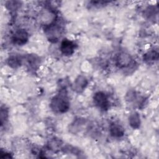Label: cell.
I'll return each instance as SVG.
<instances>
[{
  "label": "cell",
  "mask_w": 159,
  "mask_h": 159,
  "mask_svg": "<svg viewBox=\"0 0 159 159\" xmlns=\"http://www.w3.org/2000/svg\"><path fill=\"white\" fill-rule=\"evenodd\" d=\"M61 145V141L58 139H52L48 143V147L51 150H57Z\"/></svg>",
  "instance_id": "12"
},
{
  "label": "cell",
  "mask_w": 159,
  "mask_h": 159,
  "mask_svg": "<svg viewBox=\"0 0 159 159\" xmlns=\"http://www.w3.org/2000/svg\"><path fill=\"white\" fill-rule=\"evenodd\" d=\"M22 60L20 57L16 56V55H12L8 59V64L9 65L14 68H16L20 66L21 65Z\"/></svg>",
  "instance_id": "10"
},
{
  "label": "cell",
  "mask_w": 159,
  "mask_h": 159,
  "mask_svg": "<svg viewBox=\"0 0 159 159\" xmlns=\"http://www.w3.org/2000/svg\"><path fill=\"white\" fill-rule=\"evenodd\" d=\"M50 107L57 113H64L69 109L70 102L65 88L61 89L59 93L52 99Z\"/></svg>",
  "instance_id": "1"
},
{
  "label": "cell",
  "mask_w": 159,
  "mask_h": 159,
  "mask_svg": "<svg viewBox=\"0 0 159 159\" xmlns=\"http://www.w3.org/2000/svg\"><path fill=\"white\" fill-rule=\"evenodd\" d=\"M44 30L48 39L52 42H57L62 32L61 27L60 25L57 24L55 21L50 24L45 25Z\"/></svg>",
  "instance_id": "2"
},
{
  "label": "cell",
  "mask_w": 159,
  "mask_h": 159,
  "mask_svg": "<svg viewBox=\"0 0 159 159\" xmlns=\"http://www.w3.org/2000/svg\"><path fill=\"white\" fill-rule=\"evenodd\" d=\"M143 59L147 61H153L158 59V53L155 51H150L145 54Z\"/></svg>",
  "instance_id": "11"
},
{
  "label": "cell",
  "mask_w": 159,
  "mask_h": 159,
  "mask_svg": "<svg viewBox=\"0 0 159 159\" xmlns=\"http://www.w3.org/2000/svg\"><path fill=\"white\" fill-rule=\"evenodd\" d=\"M93 101L94 104L99 108L107 110L109 107V101L107 96L102 91L96 93L93 96Z\"/></svg>",
  "instance_id": "3"
},
{
  "label": "cell",
  "mask_w": 159,
  "mask_h": 159,
  "mask_svg": "<svg viewBox=\"0 0 159 159\" xmlns=\"http://www.w3.org/2000/svg\"><path fill=\"white\" fill-rule=\"evenodd\" d=\"M88 85V80L84 76H78L72 84V89L76 93H81Z\"/></svg>",
  "instance_id": "7"
},
{
  "label": "cell",
  "mask_w": 159,
  "mask_h": 159,
  "mask_svg": "<svg viewBox=\"0 0 159 159\" xmlns=\"http://www.w3.org/2000/svg\"><path fill=\"white\" fill-rule=\"evenodd\" d=\"M129 123L133 129H138L140 125V117L137 112L132 113L129 117Z\"/></svg>",
  "instance_id": "9"
},
{
  "label": "cell",
  "mask_w": 159,
  "mask_h": 159,
  "mask_svg": "<svg viewBox=\"0 0 159 159\" xmlns=\"http://www.w3.org/2000/svg\"><path fill=\"white\" fill-rule=\"evenodd\" d=\"M29 39V34L24 29L17 30L12 35V40L14 44L22 45L25 44Z\"/></svg>",
  "instance_id": "5"
},
{
  "label": "cell",
  "mask_w": 159,
  "mask_h": 159,
  "mask_svg": "<svg viewBox=\"0 0 159 159\" xmlns=\"http://www.w3.org/2000/svg\"><path fill=\"white\" fill-rule=\"evenodd\" d=\"M109 132L113 137H120L124 134V130L123 127L117 123L113 122L110 125Z\"/></svg>",
  "instance_id": "8"
},
{
  "label": "cell",
  "mask_w": 159,
  "mask_h": 159,
  "mask_svg": "<svg viewBox=\"0 0 159 159\" xmlns=\"http://www.w3.org/2000/svg\"><path fill=\"white\" fill-rule=\"evenodd\" d=\"M75 47L76 45L73 42L68 39H64L61 43L60 49L62 54L65 56H70L75 52Z\"/></svg>",
  "instance_id": "6"
},
{
  "label": "cell",
  "mask_w": 159,
  "mask_h": 159,
  "mask_svg": "<svg viewBox=\"0 0 159 159\" xmlns=\"http://www.w3.org/2000/svg\"><path fill=\"white\" fill-rule=\"evenodd\" d=\"M116 63L118 67L125 68L132 64L133 59L129 54L125 52H121L117 55L116 59Z\"/></svg>",
  "instance_id": "4"
}]
</instances>
